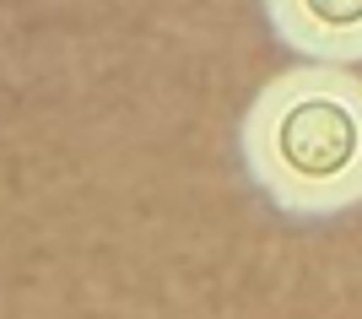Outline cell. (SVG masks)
<instances>
[{
  "label": "cell",
  "instance_id": "2",
  "mask_svg": "<svg viewBox=\"0 0 362 319\" xmlns=\"http://www.w3.org/2000/svg\"><path fill=\"white\" fill-rule=\"evenodd\" d=\"M259 11L298 60L362 65V0H259Z\"/></svg>",
  "mask_w": 362,
  "mask_h": 319
},
{
  "label": "cell",
  "instance_id": "1",
  "mask_svg": "<svg viewBox=\"0 0 362 319\" xmlns=\"http://www.w3.org/2000/svg\"><path fill=\"white\" fill-rule=\"evenodd\" d=\"M238 163L265 206L330 222L362 206V76L303 60L276 71L238 120Z\"/></svg>",
  "mask_w": 362,
  "mask_h": 319
}]
</instances>
